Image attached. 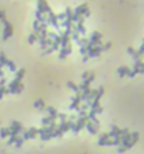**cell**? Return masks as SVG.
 <instances>
[{"label":"cell","mask_w":144,"mask_h":154,"mask_svg":"<svg viewBox=\"0 0 144 154\" xmlns=\"http://www.w3.org/2000/svg\"><path fill=\"white\" fill-rule=\"evenodd\" d=\"M90 44L91 45H102V42H101V39H102V35H101L100 32H92V35L90 37Z\"/></svg>","instance_id":"5"},{"label":"cell","mask_w":144,"mask_h":154,"mask_svg":"<svg viewBox=\"0 0 144 154\" xmlns=\"http://www.w3.org/2000/svg\"><path fill=\"white\" fill-rule=\"evenodd\" d=\"M46 112H48V116H49L50 119H52V121H56L57 119V114H59V112H57V109L55 108V107H46Z\"/></svg>","instance_id":"9"},{"label":"cell","mask_w":144,"mask_h":154,"mask_svg":"<svg viewBox=\"0 0 144 154\" xmlns=\"http://www.w3.org/2000/svg\"><path fill=\"white\" fill-rule=\"evenodd\" d=\"M120 144V137H112L109 140V146H119Z\"/></svg>","instance_id":"23"},{"label":"cell","mask_w":144,"mask_h":154,"mask_svg":"<svg viewBox=\"0 0 144 154\" xmlns=\"http://www.w3.org/2000/svg\"><path fill=\"white\" fill-rule=\"evenodd\" d=\"M85 129L88 130V133H90V135H97V133H98V128H97V126H95L91 121H88V122L85 123Z\"/></svg>","instance_id":"11"},{"label":"cell","mask_w":144,"mask_h":154,"mask_svg":"<svg viewBox=\"0 0 144 154\" xmlns=\"http://www.w3.org/2000/svg\"><path fill=\"white\" fill-rule=\"evenodd\" d=\"M10 136H18L21 135V132L24 130V128H23V125H21V122H18V121H13L11 126H10Z\"/></svg>","instance_id":"1"},{"label":"cell","mask_w":144,"mask_h":154,"mask_svg":"<svg viewBox=\"0 0 144 154\" xmlns=\"http://www.w3.org/2000/svg\"><path fill=\"white\" fill-rule=\"evenodd\" d=\"M10 136V129L8 128H1L0 129V137L1 139H7Z\"/></svg>","instance_id":"18"},{"label":"cell","mask_w":144,"mask_h":154,"mask_svg":"<svg viewBox=\"0 0 144 154\" xmlns=\"http://www.w3.org/2000/svg\"><path fill=\"white\" fill-rule=\"evenodd\" d=\"M38 136L41 137V140H44V141H48L50 140L52 137H50V135L48 133V130H46V128L45 126H42L41 129H38Z\"/></svg>","instance_id":"6"},{"label":"cell","mask_w":144,"mask_h":154,"mask_svg":"<svg viewBox=\"0 0 144 154\" xmlns=\"http://www.w3.org/2000/svg\"><path fill=\"white\" fill-rule=\"evenodd\" d=\"M108 135H109L111 139H112V137H120V135H122V129H119L116 125H112V126H111V132H109Z\"/></svg>","instance_id":"8"},{"label":"cell","mask_w":144,"mask_h":154,"mask_svg":"<svg viewBox=\"0 0 144 154\" xmlns=\"http://www.w3.org/2000/svg\"><path fill=\"white\" fill-rule=\"evenodd\" d=\"M132 69L136 70V73H144V60L143 59H140V60H136L134 62V66H133Z\"/></svg>","instance_id":"10"},{"label":"cell","mask_w":144,"mask_h":154,"mask_svg":"<svg viewBox=\"0 0 144 154\" xmlns=\"http://www.w3.org/2000/svg\"><path fill=\"white\" fill-rule=\"evenodd\" d=\"M28 42H30V44H35V42H38V37H37L35 32L30 34V37H28Z\"/></svg>","instance_id":"22"},{"label":"cell","mask_w":144,"mask_h":154,"mask_svg":"<svg viewBox=\"0 0 144 154\" xmlns=\"http://www.w3.org/2000/svg\"><path fill=\"white\" fill-rule=\"evenodd\" d=\"M1 21H3V25H4V34H3V39L6 41V39H8L13 35V27H11V24H10V23H8L6 18H3Z\"/></svg>","instance_id":"3"},{"label":"cell","mask_w":144,"mask_h":154,"mask_svg":"<svg viewBox=\"0 0 144 154\" xmlns=\"http://www.w3.org/2000/svg\"><path fill=\"white\" fill-rule=\"evenodd\" d=\"M57 119L60 122H66L69 119V116H67V114H64V112H60V114H57Z\"/></svg>","instance_id":"24"},{"label":"cell","mask_w":144,"mask_h":154,"mask_svg":"<svg viewBox=\"0 0 144 154\" xmlns=\"http://www.w3.org/2000/svg\"><path fill=\"white\" fill-rule=\"evenodd\" d=\"M71 51H73V49H71V45L60 48V49H59V58H60V59H66V58H67V55L71 53Z\"/></svg>","instance_id":"7"},{"label":"cell","mask_w":144,"mask_h":154,"mask_svg":"<svg viewBox=\"0 0 144 154\" xmlns=\"http://www.w3.org/2000/svg\"><path fill=\"white\" fill-rule=\"evenodd\" d=\"M138 137H140V136H138V132H133L132 135H130V143H132V146H134L138 141Z\"/></svg>","instance_id":"21"},{"label":"cell","mask_w":144,"mask_h":154,"mask_svg":"<svg viewBox=\"0 0 144 154\" xmlns=\"http://www.w3.org/2000/svg\"><path fill=\"white\" fill-rule=\"evenodd\" d=\"M129 69H130V67H127V66H120L119 69H118V74H119V77H127Z\"/></svg>","instance_id":"14"},{"label":"cell","mask_w":144,"mask_h":154,"mask_svg":"<svg viewBox=\"0 0 144 154\" xmlns=\"http://www.w3.org/2000/svg\"><path fill=\"white\" fill-rule=\"evenodd\" d=\"M17 139V136H8V140H7V144H14V141Z\"/></svg>","instance_id":"26"},{"label":"cell","mask_w":144,"mask_h":154,"mask_svg":"<svg viewBox=\"0 0 144 154\" xmlns=\"http://www.w3.org/2000/svg\"><path fill=\"white\" fill-rule=\"evenodd\" d=\"M24 76H25V70H24V69H20V70L16 71V80H17V81H23Z\"/></svg>","instance_id":"17"},{"label":"cell","mask_w":144,"mask_h":154,"mask_svg":"<svg viewBox=\"0 0 144 154\" xmlns=\"http://www.w3.org/2000/svg\"><path fill=\"white\" fill-rule=\"evenodd\" d=\"M23 133V139L24 140H30V139H35V137H38V129L37 128H30V129H27V130H23L21 132Z\"/></svg>","instance_id":"2"},{"label":"cell","mask_w":144,"mask_h":154,"mask_svg":"<svg viewBox=\"0 0 144 154\" xmlns=\"http://www.w3.org/2000/svg\"><path fill=\"white\" fill-rule=\"evenodd\" d=\"M111 137H109V135L108 133H102L100 137V140H98V146H107V141L109 140Z\"/></svg>","instance_id":"13"},{"label":"cell","mask_w":144,"mask_h":154,"mask_svg":"<svg viewBox=\"0 0 144 154\" xmlns=\"http://www.w3.org/2000/svg\"><path fill=\"white\" fill-rule=\"evenodd\" d=\"M67 87H69L70 90L74 91L76 94H80V88H78V85H77V84H74L73 81H69V83H67Z\"/></svg>","instance_id":"20"},{"label":"cell","mask_w":144,"mask_h":154,"mask_svg":"<svg viewBox=\"0 0 144 154\" xmlns=\"http://www.w3.org/2000/svg\"><path fill=\"white\" fill-rule=\"evenodd\" d=\"M6 66L8 67V70H10V71H13V73H16V71H17V66H16V63H14V62H11L10 59H7Z\"/></svg>","instance_id":"16"},{"label":"cell","mask_w":144,"mask_h":154,"mask_svg":"<svg viewBox=\"0 0 144 154\" xmlns=\"http://www.w3.org/2000/svg\"><path fill=\"white\" fill-rule=\"evenodd\" d=\"M24 139H23V136L21 135H18L17 136V139H16V141H14V146L17 148H20V147H23V144H24Z\"/></svg>","instance_id":"19"},{"label":"cell","mask_w":144,"mask_h":154,"mask_svg":"<svg viewBox=\"0 0 144 154\" xmlns=\"http://www.w3.org/2000/svg\"><path fill=\"white\" fill-rule=\"evenodd\" d=\"M127 52H129V55L133 58V60H134V62H136V60H140V59H143V56H141V55L138 53V51H136L134 48H129V49H127Z\"/></svg>","instance_id":"12"},{"label":"cell","mask_w":144,"mask_h":154,"mask_svg":"<svg viewBox=\"0 0 144 154\" xmlns=\"http://www.w3.org/2000/svg\"><path fill=\"white\" fill-rule=\"evenodd\" d=\"M34 107H35L37 109H39V111H44V109L46 108L45 101H44V100H41V98H39V100H37V101L34 102Z\"/></svg>","instance_id":"15"},{"label":"cell","mask_w":144,"mask_h":154,"mask_svg":"<svg viewBox=\"0 0 144 154\" xmlns=\"http://www.w3.org/2000/svg\"><path fill=\"white\" fill-rule=\"evenodd\" d=\"M41 122H42V126L46 128V126H49L50 123H52V119H50L49 116H45V118H42V121H41Z\"/></svg>","instance_id":"25"},{"label":"cell","mask_w":144,"mask_h":154,"mask_svg":"<svg viewBox=\"0 0 144 154\" xmlns=\"http://www.w3.org/2000/svg\"><path fill=\"white\" fill-rule=\"evenodd\" d=\"M80 104H81V98H80V94H76L73 98H71V104H70V109H74V111H80Z\"/></svg>","instance_id":"4"}]
</instances>
